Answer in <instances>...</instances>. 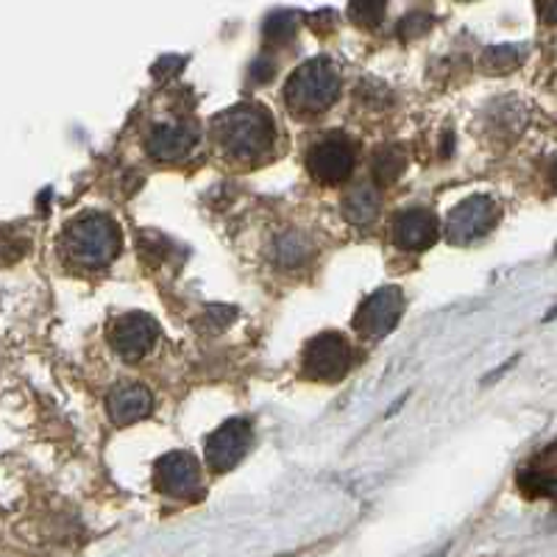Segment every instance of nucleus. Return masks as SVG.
<instances>
[{
	"label": "nucleus",
	"mask_w": 557,
	"mask_h": 557,
	"mask_svg": "<svg viewBox=\"0 0 557 557\" xmlns=\"http://www.w3.org/2000/svg\"><path fill=\"white\" fill-rule=\"evenodd\" d=\"M215 134L226 157H235L240 162H257L271 153L273 143H276V123L262 107L240 103V107L218 114Z\"/></svg>",
	"instance_id": "nucleus-1"
},
{
	"label": "nucleus",
	"mask_w": 557,
	"mask_h": 557,
	"mask_svg": "<svg viewBox=\"0 0 557 557\" xmlns=\"http://www.w3.org/2000/svg\"><path fill=\"white\" fill-rule=\"evenodd\" d=\"M117 251H121V228L112 218L89 212L64 228L62 257L67 265L101 271L117 257Z\"/></svg>",
	"instance_id": "nucleus-2"
},
{
	"label": "nucleus",
	"mask_w": 557,
	"mask_h": 557,
	"mask_svg": "<svg viewBox=\"0 0 557 557\" xmlns=\"http://www.w3.org/2000/svg\"><path fill=\"white\" fill-rule=\"evenodd\" d=\"M341 96V73L330 59H310L287 78L285 98L296 114H321Z\"/></svg>",
	"instance_id": "nucleus-3"
},
{
	"label": "nucleus",
	"mask_w": 557,
	"mask_h": 557,
	"mask_svg": "<svg viewBox=\"0 0 557 557\" xmlns=\"http://www.w3.org/2000/svg\"><path fill=\"white\" fill-rule=\"evenodd\" d=\"M109 341H112L117 357H123L126 362H137L151 355V348L157 346L159 323L148 312H126L112 321Z\"/></svg>",
	"instance_id": "nucleus-4"
},
{
	"label": "nucleus",
	"mask_w": 557,
	"mask_h": 557,
	"mask_svg": "<svg viewBox=\"0 0 557 557\" xmlns=\"http://www.w3.org/2000/svg\"><path fill=\"white\" fill-rule=\"evenodd\" d=\"M357 153L355 146L348 143L343 134H330V137L318 139L315 146L307 153V168H310L312 178L321 184H341L355 173Z\"/></svg>",
	"instance_id": "nucleus-5"
},
{
	"label": "nucleus",
	"mask_w": 557,
	"mask_h": 557,
	"mask_svg": "<svg viewBox=\"0 0 557 557\" xmlns=\"http://www.w3.org/2000/svg\"><path fill=\"white\" fill-rule=\"evenodd\" d=\"M351 366V346L337 332H323L312 337L305 348V374L310 380L335 382L346 376Z\"/></svg>",
	"instance_id": "nucleus-6"
},
{
	"label": "nucleus",
	"mask_w": 557,
	"mask_h": 557,
	"mask_svg": "<svg viewBox=\"0 0 557 557\" xmlns=\"http://www.w3.org/2000/svg\"><path fill=\"white\" fill-rule=\"evenodd\" d=\"M496 203L485 196H471L457 203L446 218V237L455 246H469V243L485 237L496 223Z\"/></svg>",
	"instance_id": "nucleus-7"
},
{
	"label": "nucleus",
	"mask_w": 557,
	"mask_h": 557,
	"mask_svg": "<svg viewBox=\"0 0 557 557\" xmlns=\"http://www.w3.org/2000/svg\"><path fill=\"white\" fill-rule=\"evenodd\" d=\"M251 437L253 432L246 418H232V421L218 426V430L207 437V446H203L209 469L212 471L235 469L237 462L246 457L248 446H251Z\"/></svg>",
	"instance_id": "nucleus-8"
},
{
	"label": "nucleus",
	"mask_w": 557,
	"mask_h": 557,
	"mask_svg": "<svg viewBox=\"0 0 557 557\" xmlns=\"http://www.w3.org/2000/svg\"><path fill=\"white\" fill-rule=\"evenodd\" d=\"M401 307H405V296H401L399 287H380V290H374L362 301L360 312L355 318V326L362 335L371 337V341L391 335V330L401 318Z\"/></svg>",
	"instance_id": "nucleus-9"
},
{
	"label": "nucleus",
	"mask_w": 557,
	"mask_h": 557,
	"mask_svg": "<svg viewBox=\"0 0 557 557\" xmlns=\"http://www.w3.org/2000/svg\"><path fill=\"white\" fill-rule=\"evenodd\" d=\"M157 487L173 499H196L201 491V469L187 451H171L157 462Z\"/></svg>",
	"instance_id": "nucleus-10"
},
{
	"label": "nucleus",
	"mask_w": 557,
	"mask_h": 557,
	"mask_svg": "<svg viewBox=\"0 0 557 557\" xmlns=\"http://www.w3.org/2000/svg\"><path fill=\"white\" fill-rule=\"evenodd\" d=\"M198 143V128L193 123L184 121H171V123H159L148 132L146 137V151L151 153L159 162H176V159H184L187 153L196 148Z\"/></svg>",
	"instance_id": "nucleus-11"
},
{
	"label": "nucleus",
	"mask_w": 557,
	"mask_h": 557,
	"mask_svg": "<svg viewBox=\"0 0 557 557\" xmlns=\"http://www.w3.org/2000/svg\"><path fill=\"white\" fill-rule=\"evenodd\" d=\"M393 240L405 251H424L437 240V218L430 209H407L393 223Z\"/></svg>",
	"instance_id": "nucleus-12"
},
{
	"label": "nucleus",
	"mask_w": 557,
	"mask_h": 557,
	"mask_svg": "<svg viewBox=\"0 0 557 557\" xmlns=\"http://www.w3.org/2000/svg\"><path fill=\"white\" fill-rule=\"evenodd\" d=\"M109 418L117 426L137 424L143 418L151 416L153 410V396L148 387L143 385H121L117 391L109 393Z\"/></svg>",
	"instance_id": "nucleus-13"
},
{
	"label": "nucleus",
	"mask_w": 557,
	"mask_h": 557,
	"mask_svg": "<svg viewBox=\"0 0 557 557\" xmlns=\"http://www.w3.org/2000/svg\"><path fill=\"white\" fill-rule=\"evenodd\" d=\"M343 215L355 226H371L380 215V193L374 184H357L343 198Z\"/></svg>",
	"instance_id": "nucleus-14"
},
{
	"label": "nucleus",
	"mask_w": 557,
	"mask_h": 557,
	"mask_svg": "<svg viewBox=\"0 0 557 557\" xmlns=\"http://www.w3.org/2000/svg\"><path fill=\"white\" fill-rule=\"evenodd\" d=\"M407 157L399 146H385L374 157V173L382 182H396L405 173Z\"/></svg>",
	"instance_id": "nucleus-15"
},
{
	"label": "nucleus",
	"mask_w": 557,
	"mask_h": 557,
	"mask_svg": "<svg viewBox=\"0 0 557 557\" xmlns=\"http://www.w3.org/2000/svg\"><path fill=\"white\" fill-rule=\"evenodd\" d=\"M298 32V14L296 12H276L265 26V37L271 42H287Z\"/></svg>",
	"instance_id": "nucleus-16"
},
{
	"label": "nucleus",
	"mask_w": 557,
	"mask_h": 557,
	"mask_svg": "<svg viewBox=\"0 0 557 557\" xmlns=\"http://www.w3.org/2000/svg\"><path fill=\"white\" fill-rule=\"evenodd\" d=\"M385 3H374V0H362V3H351L348 7V14H351V20L355 23H360V26H368V28H376L382 23V17H385Z\"/></svg>",
	"instance_id": "nucleus-17"
},
{
	"label": "nucleus",
	"mask_w": 557,
	"mask_h": 557,
	"mask_svg": "<svg viewBox=\"0 0 557 557\" xmlns=\"http://www.w3.org/2000/svg\"><path fill=\"white\" fill-rule=\"evenodd\" d=\"M521 57H524V51L516 45H499V48L487 51V64L494 70H510L521 62Z\"/></svg>",
	"instance_id": "nucleus-18"
},
{
	"label": "nucleus",
	"mask_w": 557,
	"mask_h": 557,
	"mask_svg": "<svg viewBox=\"0 0 557 557\" xmlns=\"http://www.w3.org/2000/svg\"><path fill=\"white\" fill-rule=\"evenodd\" d=\"M430 28V17L426 14H410V17L401 20V37H412V34H421Z\"/></svg>",
	"instance_id": "nucleus-19"
},
{
	"label": "nucleus",
	"mask_w": 557,
	"mask_h": 557,
	"mask_svg": "<svg viewBox=\"0 0 557 557\" xmlns=\"http://www.w3.org/2000/svg\"><path fill=\"white\" fill-rule=\"evenodd\" d=\"M539 17L546 26H557V3H539Z\"/></svg>",
	"instance_id": "nucleus-20"
},
{
	"label": "nucleus",
	"mask_w": 557,
	"mask_h": 557,
	"mask_svg": "<svg viewBox=\"0 0 557 557\" xmlns=\"http://www.w3.org/2000/svg\"><path fill=\"white\" fill-rule=\"evenodd\" d=\"M549 178H552V187H555V190H557V159L549 165Z\"/></svg>",
	"instance_id": "nucleus-21"
}]
</instances>
